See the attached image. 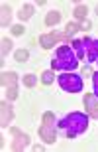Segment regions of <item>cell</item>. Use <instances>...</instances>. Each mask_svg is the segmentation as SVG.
Listing matches in <instances>:
<instances>
[{
    "label": "cell",
    "instance_id": "1",
    "mask_svg": "<svg viewBox=\"0 0 98 152\" xmlns=\"http://www.w3.org/2000/svg\"><path fill=\"white\" fill-rule=\"evenodd\" d=\"M59 129L63 130V134H65V136L73 138V136L81 134V132H84V130L88 129V115L79 113V111L67 115L65 118H61Z\"/></svg>",
    "mask_w": 98,
    "mask_h": 152
},
{
    "label": "cell",
    "instance_id": "2",
    "mask_svg": "<svg viewBox=\"0 0 98 152\" xmlns=\"http://www.w3.org/2000/svg\"><path fill=\"white\" fill-rule=\"evenodd\" d=\"M76 65H79V57L71 45H61L55 53L53 63H51L53 69H61V71H73V69H76Z\"/></svg>",
    "mask_w": 98,
    "mask_h": 152
},
{
    "label": "cell",
    "instance_id": "3",
    "mask_svg": "<svg viewBox=\"0 0 98 152\" xmlns=\"http://www.w3.org/2000/svg\"><path fill=\"white\" fill-rule=\"evenodd\" d=\"M59 85H61V89L67 91V93H81L82 87H84L81 75H76V73H67V71L59 75Z\"/></svg>",
    "mask_w": 98,
    "mask_h": 152
},
{
    "label": "cell",
    "instance_id": "4",
    "mask_svg": "<svg viewBox=\"0 0 98 152\" xmlns=\"http://www.w3.org/2000/svg\"><path fill=\"white\" fill-rule=\"evenodd\" d=\"M84 44V57L88 59V63H92L98 59V39H92V38H84L82 39Z\"/></svg>",
    "mask_w": 98,
    "mask_h": 152
},
{
    "label": "cell",
    "instance_id": "5",
    "mask_svg": "<svg viewBox=\"0 0 98 152\" xmlns=\"http://www.w3.org/2000/svg\"><path fill=\"white\" fill-rule=\"evenodd\" d=\"M39 136H41V140L45 144H53L57 140V132H55L53 124H41L39 126Z\"/></svg>",
    "mask_w": 98,
    "mask_h": 152
},
{
    "label": "cell",
    "instance_id": "6",
    "mask_svg": "<svg viewBox=\"0 0 98 152\" xmlns=\"http://www.w3.org/2000/svg\"><path fill=\"white\" fill-rule=\"evenodd\" d=\"M84 107L88 109V115L98 118V97L94 93H86L84 95Z\"/></svg>",
    "mask_w": 98,
    "mask_h": 152
},
{
    "label": "cell",
    "instance_id": "7",
    "mask_svg": "<svg viewBox=\"0 0 98 152\" xmlns=\"http://www.w3.org/2000/svg\"><path fill=\"white\" fill-rule=\"evenodd\" d=\"M12 134L16 136L18 140L12 144V150H24V148L30 144V136L27 134H24L22 130H18V129H12Z\"/></svg>",
    "mask_w": 98,
    "mask_h": 152
},
{
    "label": "cell",
    "instance_id": "8",
    "mask_svg": "<svg viewBox=\"0 0 98 152\" xmlns=\"http://www.w3.org/2000/svg\"><path fill=\"white\" fill-rule=\"evenodd\" d=\"M0 109H2V113H0V121H2V126H6V124H10L12 118H14V107H12L10 103L2 101Z\"/></svg>",
    "mask_w": 98,
    "mask_h": 152
},
{
    "label": "cell",
    "instance_id": "9",
    "mask_svg": "<svg viewBox=\"0 0 98 152\" xmlns=\"http://www.w3.org/2000/svg\"><path fill=\"white\" fill-rule=\"evenodd\" d=\"M16 83H18V75L14 71L2 73V87H16Z\"/></svg>",
    "mask_w": 98,
    "mask_h": 152
},
{
    "label": "cell",
    "instance_id": "10",
    "mask_svg": "<svg viewBox=\"0 0 98 152\" xmlns=\"http://www.w3.org/2000/svg\"><path fill=\"white\" fill-rule=\"evenodd\" d=\"M55 42H57V38H55L53 34H43L41 38H39V44L43 45L45 50H51V48L55 45Z\"/></svg>",
    "mask_w": 98,
    "mask_h": 152
},
{
    "label": "cell",
    "instance_id": "11",
    "mask_svg": "<svg viewBox=\"0 0 98 152\" xmlns=\"http://www.w3.org/2000/svg\"><path fill=\"white\" fill-rule=\"evenodd\" d=\"M71 48H73V51L76 53V57L79 59H82L84 57V44H82V39H75L71 44Z\"/></svg>",
    "mask_w": 98,
    "mask_h": 152
},
{
    "label": "cell",
    "instance_id": "12",
    "mask_svg": "<svg viewBox=\"0 0 98 152\" xmlns=\"http://www.w3.org/2000/svg\"><path fill=\"white\" fill-rule=\"evenodd\" d=\"M81 30V26L79 24H75V22H71V24H67V28H65V32H63V38L65 39H69V38H73V36L76 34Z\"/></svg>",
    "mask_w": 98,
    "mask_h": 152
},
{
    "label": "cell",
    "instance_id": "13",
    "mask_svg": "<svg viewBox=\"0 0 98 152\" xmlns=\"http://www.w3.org/2000/svg\"><path fill=\"white\" fill-rule=\"evenodd\" d=\"M59 22H61V14L57 10L49 12L47 16H45V24H47V26H55V24H59Z\"/></svg>",
    "mask_w": 98,
    "mask_h": 152
},
{
    "label": "cell",
    "instance_id": "14",
    "mask_svg": "<svg viewBox=\"0 0 98 152\" xmlns=\"http://www.w3.org/2000/svg\"><path fill=\"white\" fill-rule=\"evenodd\" d=\"M73 14H75V18L76 20H86V14H88V8L84 4H79L75 8V12H73Z\"/></svg>",
    "mask_w": 98,
    "mask_h": 152
},
{
    "label": "cell",
    "instance_id": "15",
    "mask_svg": "<svg viewBox=\"0 0 98 152\" xmlns=\"http://www.w3.org/2000/svg\"><path fill=\"white\" fill-rule=\"evenodd\" d=\"M32 14H33V6L32 4H26L22 10H20V20H30Z\"/></svg>",
    "mask_w": 98,
    "mask_h": 152
},
{
    "label": "cell",
    "instance_id": "16",
    "mask_svg": "<svg viewBox=\"0 0 98 152\" xmlns=\"http://www.w3.org/2000/svg\"><path fill=\"white\" fill-rule=\"evenodd\" d=\"M12 20V12H10V6H2V26H8Z\"/></svg>",
    "mask_w": 98,
    "mask_h": 152
},
{
    "label": "cell",
    "instance_id": "17",
    "mask_svg": "<svg viewBox=\"0 0 98 152\" xmlns=\"http://www.w3.org/2000/svg\"><path fill=\"white\" fill-rule=\"evenodd\" d=\"M30 59V53H27V50H18L16 51V61L18 63H24Z\"/></svg>",
    "mask_w": 98,
    "mask_h": 152
},
{
    "label": "cell",
    "instance_id": "18",
    "mask_svg": "<svg viewBox=\"0 0 98 152\" xmlns=\"http://www.w3.org/2000/svg\"><path fill=\"white\" fill-rule=\"evenodd\" d=\"M53 79H55L53 71H45V73L41 75V81H43L45 85H51V83H53Z\"/></svg>",
    "mask_w": 98,
    "mask_h": 152
},
{
    "label": "cell",
    "instance_id": "19",
    "mask_svg": "<svg viewBox=\"0 0 98 152\" xmlns=\"http://www.w3.org/2000/svg\"><path fill=\"white\" fill-rule=\"evenodd\" d=\"M10 50H12V42L10 39H2V56L10 53Z\"/></svg>",
    "mask_w": 98,
    "mask_h": 152
},
{
    "label": "cell",
    "instance_id": "20",
    "mask_svg": "<svg viewBox=\"0 0 98 152\" xmlns=\"http://www.w3.org/2000/svg\"><path fill=\"white\" fill-rule=\"evenodd\" d=\"M22 81H24L26 87H33V85H35V75H26Z\"/></svg>",
    "mask_w": 98,
    "mask_h": 152
},
{
    "label": "cell",
    "instance_id": "21",
    "mask_svg": "<svg viewBox=\"0 0 98 152\" xmlns=\"http://www.w3.org/2000/svg\"><path fill=\"white\" fill-rule=\"evenodd\" d=\"M6 97H8L10 101H14V99L18 97V89H16V87H8V91H6Z\"/></svg>",
    "mask_w": 98,
    "mask_h": 152
},
{
    "label": "cell",
    "instance_id": "22",
    "mask_svg": "<svg viewBox=\"0 0 98 152\" xmlns=\"http://www.w3.org/2000/svg\"><path fill=\"white\" fill-rule=\"evenodd\" d=\"M53 123H55V115L47 111V113L43 115V124H53Z\"/></svg>",
    "mask_w": 98,
    "mask_h": 152
},
{
    "label": "cell",
    "instance_id": "23",
    "mask_svg": "<svg viewBox=\"0 0 98 152\" xmlns=\"http://www.w3.org/2000/svg\"><path fill=\"white\" fill-rule=\"evenodd\" d=\"M24 32H26V28H24L22 24H16V26L12 28V34H14V36H22Z\"/></svg>",
    "mask_w": 98,
    "mask_h": 152
},
{
    "label": "cell",
    "instance_id": "24",
    "mask_svg": "<svg viewBox=\"0 0 98 152\" xmlns=\"http://www.w3.org/2000/svg\"><path fill=\"white\" fill-rule=\"evenodd\" d=\"M81 30H90V22H88V20H82V24H81Z\"/></svg>",
    "mask_w": 98,
    "mask_h": 152
},
{
    "label": "cell",
    "instance_id": "25",
    "mask_svg": "<svg viewBox=\"0 0 98 152\" xmlns=\"http://www.w3.org/2000/svg\"><path fill=\"white\" fill-rule=\"evenodd\" d=\"M96 14H98V6H96Z\"/></svg>",
    "mask_w": 98,
    "mask_h": 152
}]
</instances>
